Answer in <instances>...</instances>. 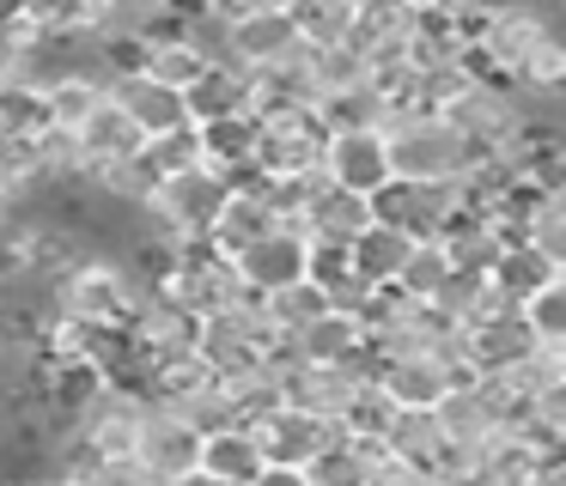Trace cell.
I'll list each match as a JSON object with an SVG mask.
<instances>
[{
	"label": "cell",
	"mask_w": 566,
	"mask_h": 486,
	"mask_svg": "<svg viewBox=\"0 0 566 486\" xmlns=\"http://www.w3.org/2000/svg\"><path fill=\"white\" fill-rule=\"evenodd\" d=\"M469 377V364H457V359H444V352H432V347H420V352H402V359H390L384 364V377L378 383L390 389L402 408H439L444 395H451L457 383Z\"/></svg>",
	"instance_id": "cell-14"
},
{
	"label": "cell",
	"mask_w": 566,
	"mask_h": 486,
	"mask_svg": "<svg viewBox=\"0 0 566 486\" xmlns=\"http://www.w3.org/2000/svg\"><path fill=\"white\" fill-rule=\"evenodd\" d=\"M384 444H390V456H402V462H427V468H432V462H439V450L451 444V437H444L439 408H402Z\"/></svg>",
	"instance_id": "cell-31"
},
{
	"label": "cell",
	"mask_w": 566,
	"mask_h": 486,
	"mask_svg": "<svg viewBox=\"0 0 566 486\" xmlns=\"http://www.w3.org/2000/svg\"><path fill=\"white\" fill-rule=\"evenodd\" d=\"M31 486H80V474H67V468H55V462H43V468L31 474Z\"/></svg>",
	"instance_id": "cell-45"
},
{
	"label": "cell",
	"mask_w": 566,
	"mask_h": 486,
	"mask_svg": "<svg viewBox=\"0 0 566 486\" xmlns=\"http://www.w3.org/2000/svg\"><path fill=\"white\" fill-rule=\"evenodd\" d=\"M439 420H444V437H457V444H488V437L500 432V413H493L488 395L475 389V371L439 401Z\"/></svg>",
	"instance_id": "cell-28"
},
{
	"label": "cell",
	"mask_w": 566,
	"mask_h": 486,
	"mask_svg": "<svg viewBox=\"0 0 566 486\" xmlns=\"http://www.w3.org/2000/svg\"><path fill=\"white\" fill-rule=\"evenodd\" d=\"M475 12H500V7H517V0H469Z\"/></svg>",
	"instance_id": "cell-49"
},
{
	"label": "cell",
	"mask_w": 566,
	"mask_h": 486,
	"mask_svg": "<svg viewBox=\"0 0 566 486\" xmlns=\"http://www.w3.org/2000/svg\"><path fill=\"white\" fill-rule=\"evenodd\" d=\"M238 274H244L250 292H281V286L311 279V231H298V225L269 231L262 243H250L238 255Z\"/></svg>",
	"instance_id": "cell-13"
},
{
	"label": "cell",
	"mask_w": 566,
	"mask_h": 486,
	"mask_svg": "<svg viewBox=\"0 0 566 486\" xmlns=\"http://www.w3.org/2000/svg\"><path fill=\"white\" fill-rule=\"evenodd\" d=\"M165 486H232V480H220V474H208V468H189L184 480H165Z\"/></svg>",
	"instance_id": "cell-48"
},
{
	"label": "cell",
	"mask_w": 566,
	"mask_h": 486,
	"mask_svg": "<svg viewBox=\"0 0 566 486\" xmlns=\"http://www.w3.org/2000/svg\"><path fill=\"white\" fill-rule=\"evenodd\" d=\"M19 340H25V335H19V328H13V323H7V316H0V371H7V364H13V352H19Z\"/></svg>",
	"instance_id": "cell-46"
},
{
	"label": "cell",
	"mask_w": 566,
	"mask_h": 486,
	"mask_svg": "<svg viewBox=\"0 0 566 486\" xmlns=\"http://www.w3.org/2000/svg\"><path fill=\"white\" fill-rule=\"evenodd\" d=\"M415 243H420V237H408V231L371 219V225L354 237V267H359V279H366V286H396V279H402V267H408V255H415Z\"/></svg>",
	"instance_id": "cell-25"
},
{
	"label": "cell",
	"mask_w": 566,
	"mask_h": 486,
	"mask_svg": "<svg viewBox=\"0 0 566 486\" xmlns=\"http://www.w3.org/2000/svg\"><path fill=\"white\" fill-rule=\"evenodd\" d=\"M311 55H317V85H323V97H329V92H354V85H366V80H371V61L359 55L354 43L311 49Z\"/></svg>",
	"instance_id": "cell-39"
},
{
	"label": "cell",
	"mask_w": 566,
	"mask_h": 486,
	"mask_svg": "<svg viewBox=\"0 0 566 486\" xmlns=\"http://www.w3.org/2000/svg\"><path fill=\"white\" fill-rule=\"evenodd\" d=\"M0 486H31V474H7V468H0Z\"/></svg>",
	"instance_id": "cell-50"
},
{
	"label": "cell",
	"mask_w": 566,
	"mask_h": 486,
	"mask_svg": "<svg viewBox=\"0 0 566 486\" xmlns=\"http://www.w3.org/2000/svg\"><path fill=\"white\" fill-rule=\"evenodd\" d=\"M38 24L25 19L19 7H0V80H13V73H25L31 49H38Z\"/></svg>",
	"instance_id": "cell-41"
},
{
	"label": "cell",
	"mask_w": 566,
	"mask_h": 486,
	"mask_svg": "<svg viewBox=\"0 0 566 486\" xmlns=\"http://www.w3.org/2000/svg\"><path fill=\"white\" fill-rule=\"evenodd\" d=\"M554 274H560V267H554V262H548V255H542L530 237L505 243L500 262H493V286H500L505 298H517V304H530V298H536V292L548 286Z\"/></svg>",
	"instance_id": "cell-29"
},
{
	"label": "cell",
	"mask_w": 566,
	"mask_h": 486,
	"mask_svg": "<svg viewBox=\"0 0 566 486\" xmlns=\"http://www.w3.org/2000/svg\"><path fill=\"white\" fill-rule=\"evenodd\" d=\"M323 177L342 182L354 194H378L396 177L390 165V128H342L329 134V158H323Z\"/></svg>",
	"instance_id": "cell-10"
},
{
	"label": "cell",
	"mask_w": 566,
	"mask_h": 486,
	"mask_svg": "<svg viewBox=\"0 0 566 486\" xmlns=\"http://www.w3.org/2000/svg\"><path fill=\"white\" fill-rule=\"evenodd\" d=\"M517 92L536 97V104H554V97H566V36L548 31L536 49L524 55V67H517Z\"/></svg>",
	"instance_id": "cell-33"
},
{
	"label": "cell",
	"mask_w": 566,
	"mask_h": 486,
	"mask_svg": "<svg viewBox=\"0 0 566 486\" xmlns=\"http://www.w3.org/2000/svg\"><path fill=\"white\" fill-rule=\"evenodd\" d=\"M371 486H439V474H432L427 462H402V456H390L378 474H371Z\"/></svg>",
	"instance_id": "cell-43"
},
{
	"label": "cell",
	"mask_w": 566,
	"mask_h": 486,
	"mask_svg": "<svg viewBox=\"0 0 566 486\" xmlns=\"http://www.w3.org/2000/svg\"><path fill=\"white\" fill-rule=\"evenodd\" d=\"M140 67L153 73V80H165V85H177V92H196L201 80H208V67H213V55H208V43H201L196 31H171V36H153L147 43V61Z\"/></svg>",
	"instance_id": "cell-22"
},
{
	"label": "cell",
	"mask_w": 566,
	"mask_h": 486,
	"mask_svg": "<svg viewBox=\"0 0 566 486\" xmlns=\"http://www.w3.org/2000/svg\"><path fill=\"white\" fill-rule=\"evenodd\" d=\"M80 146H86L92 170H98V165H123V158L147 152V128H140L116 97H104V104L86 116V128H80Z\"/></svg>",
	"instance_id": "cell-21"
},
{
	"label": "cell",
	"mask_w": 566,
	"mask_h": 486,
	"mask_svg": "<svg viewBox=\"0 0 566 486\" xmlns=\"http://www.w3.org/2000/svg\"><path fill=\"white\" fill-rule=\"evenodd\" d=\"M256 486H317V480H311V468H286V462H269Z\"/></svg>",
	"instance_id": "cell-44"
},
{
	"label": "cell",
	"mask_w": 566,
	"mask_h": 486,
	"mask_svg": "<svg viewBox=\"0 0 566 486\" xmlns=\"http://www.w3.org/2000/svg\"><path fill=\"white\" fill-rule=\"evenodd\" d=\"M262 310H269V323L281 328V335H305L317 316L335 310V298L317 286V279H298V286H281V292H262Z\"/></svg>",
	"instance_id": "cell-32"
},
{
	"label": "cell",
	"mask_w": 566,
	"mask_h": 486,
	"mask_svg": "<svg viewBox=\"0 0 566 486\" xmlns=\"http://www.w3.org/2000/svg\"><path fill=\"white\" fill-rule=\"evenodd\" d=\"M201 128V152H208L213 170H226L232 182L256 177V140H262V116L244 109V116H220V122H196Z\"/></svg>",
	"instance_id": "cell-19"
},
{
	"label": "cell",
	"mask_w": 566,
	"mask_h": 486,
	"mask_svg": "<svg viewBox=\"0 0 566 486\" xmlns=\"http://www.w3.org/2000/svg\"><path fill=\"white\" fill-rule=\"evenodd\" d=\"M201 450H208V432H196L177 408L153 401L147 425H140V444H135V456L147 462L153 480H184L189 468H201Z\"/></svg>",
	"instance_id": "cell-9"
},
{
	"label": "cell",
	"mask_w": 566,
	"mask_h": 486,
	"mask_svg": "<svg viewBox=\"0 0 566 486\" xmlns=\"http://www.w3.org/2000/svg\"><path fill=\"white\" fill-rule=\"evenodd\" d=\"M13 7L38 24V36H92L111 0H13Z\"/></svg>",
	"instance_id": "cell-30"
},
{
	"label": "cell",
	"mask_w": 566,
	"mask_h": 486,
	"mask_svg": "<svg viewBox=\"0 0 566 486\" xmlns=\"http://www.w3.org/2000/svg\"><path fill=\"white\" fill-rule=\"evenodd\" d=\"M371 219H378L371 194H354V189H342V182H329V177H323V189L311 194V207H305V231L323 237V243H354Z\"/></svg>",
	"instance_id": "cell-20"
},
{
	"label": "cell",
	"mask_w": 566,
	"mask_h": 486,
	"mask_svg": "<svg viewBox=\"0 0 566 486\" xmlns=\"http://www.w3.org/2000/svg\"><path fill=\"white\" fill-rule=\"evenodd\" d=\"M298 43H305V31H298L293 7H256V12L226 24V61H238V67H250V73L281 61V55H293Z\"/></svg>",
	"instance_id": "cell-12"
},
{
	"label": "cell",
	"mask_w": 566,
	"mask_h": 486,
	"mask_svg": "<svg viewBox=\"0 0 566 486\" xmlns=\"http://www.w3.org/2000/svg\"><path fill=\"white\" fill-rule=\"evenodd\" d=\"M451 279H457V255H451V243H444V237H420L396 286L415 292V298H444V292H451Z\"/></svg>",
	"instance_id": "cell-35"
},
{
	"label": "cell",
	"mask_w": 566,
	"mask_h": 486,
	"mask_svg": "<svg viewBox=\"0 0 566 486\" xmlns=\"http://www.w3.org/2000/svg\"><path fill=\"white\" fill-rule=\"evenodd\" d=\"M147 165L159 170V182H165V177H177V170H196V165H208V152H201V128L189 122V128L153 134V140H147Z\"/></svg>",
	"instance_id": "cell-38"
},
{
	"label": "cell",
	"mask_w": 566,
	"mask_h": 486,
	"mask_svg": "<svg viewBox=\"0 0 566 486\" xmlns=\"http://www.w3.org/2000/svg\"><path fill=\"white\" fill-rule=\"evenodd\" d=\"M293 19L305 31L311 49H335L354 36V19H359V0H293Z\"/></svg>",
	"instance_id": "cell-36"
},
{
	"label": "cell",
	"mask_w": 566,
	"mask_h": 486,
	"mask_svg": "<svg viewBox=\"0 0 566 486\" xmlns=\"http://www.w3.org/2000/svg\"><path fill=\"white\" fill-rule=\"evenodd\" d=\"M269 231H281V207H274V194L262 177H244L232 189V201H226L220 225H213V243H220L226 255H244L250 243H262Z\"/></svg>",
	"instance_id": "cell-18"
},
{
	"label": "cell",
	"mask_w": 566,
	"mask_h": 486,
	"mask_svg": "<svg viewBox=\"0 0 566 486\" xmlns=\"http://www.w3.org/2000/svg\"><path fill=\"white\" fill-rule=\"evenodd\" d=\"M390 165L396 177L415 182H463L481 158L444 109H408V116L390 122Z\"/></svg>",
	"instance_id": "cell-2"
},
{
	"label": "cell",
	"mask_w": 566,
	"mask_h": 486,
	"mask_svg": "<svg viewBox=\"0 0 566 486\" xmlns=\"http://www.w3.org/2000/svg\"><path fill=\"white\" fill-rule=\"evenodd\" d=\"M317 116L329 122V134H342V128H390V104H384L378 80L354 85V92H329L317 104Z\"/></svg>",
	"instance_id": "cell-34"
},
{
	"label": "cell",
	"mask_w": 566,
	"mask_h": 486,
	"mask_svg": "<svg viewBox=\"0 0 566 486\" xmlns=\"http://www.w3.org/2000/svg\"><path fill=\"white\" fill-rule=\"evenodd\" d=\"M420 31V12H408L402 0H359V19H354V36L347 43L384 67V61H408V43Z\"/></svg>",
	"instance_id": "cell-17"
},
{
	"label": "cell",
	"mask_w": 566,
	"mask_h": 486,
	"mask_svg": "<svg viewBox=\"0 0 566 486\" xmlns=\"http://www.w3.org/2000/svg\"><path fill=\"white\" fill-rule=\"evenodd\" d=\"M329 158V122L317 109H269L256 140V177L286 182V177H317Z\"/></svg>",
	"instance_id": "cell-4"
},
{
	"label": "cell",
	"mask_w": 566,
	"mask_h": 486,
	"mask_svg": "<svg viewBox=\"0 0 566 486\" xmlns=\"http://www.w3.org/2000/svg\"><path fill=\"white\" fill-rule=\"evenodd\" d=\"M232 189L238 182L226 177V170H213V165L177 170V177H165L159 189H153V201L140 207V225H147V237H159V243L213 237V225H220Z\"/></svg>",
	"instance_id": "cell-1"
},
{
	"label": "cell",
	"mask_w": 566,
	"mask_h": 486,
	"mask_svg": "<svg viewBox=\"0 0 566 486\" xmlns=\"http://www.w3.org/2000/svg\"><path fill=\"white\" fill-rule=\"evenodd\" d=\"M335 432H342V420L305 413V408H293V401H281L274 413L256 420V437H262V450H269V462H286V468H311V462L335 444Z\"/></svg>",
	"instance_id": "cell-11"
},
{
	"label": "cell",
	"mask_w": 566,
	"mask_h": 486,
	"mask_svg": "<svg viewBox=\"0 0 566 486\" xmlns=\"http://www.w3.org/2000/svg\"><path fill=\"white\" fill-rule=\"evenodd\" d=\"M111 97V80L98 73V61H80V67H67V73H55L50 80V122L55 128H86V116Z\"/></svg>",
	"instance_id": "cell-26"
},
{
	"label": "cell",
	"mask_w": 566,
	"mask_h": 486,
	"mask_svg": "<svg viewBox=\"0 0 566 486\" xmlns=\"http://www.w3.org/2000/svg\"><path fill=\"white\" fill-rule=\"evenodd\" d=\"M548 12L530 7V0H517V7H500L481 19V36L475 49H469V61H475L481 80H517V67H524V55L548 36Z\"/></svg>",
	"instance_id": "cell-7"
},
{
	"label": "cell",
	"mask_w": 566,
	"mask_h": 486,
	"mask_svg": "<svg viewBox=\"0 0 566 486\" xmlns=\"http://www.w3.org/2000/svg\"><path fill=\"white\" fill-rule=\"evenodd\" d=\"M147 408H153V395L123 389V383H104L98 395L67 420V432H74L92 456H135L140 425H147Z\"/></svg>",
	"instance_id": "cell-6"
},
{
	"label": "cell",
	"mask_w": 566,
	"mask_h": 486,
	"mask_svg": "<svg viewBox=\"0 0 566 486\" xmlns=\"http://www.w3.org/2000/svg\"><path fill=\"white\" fill-rule=\"evenodd\" d=\"M50 304L67 323H128L140 304V279L116 255H80L67 274L50 279Z\"/></svg>",
	"instance_id": "cell-3"
},
{
	"label": "cell",
	"mask_w": 566,
	"mask_h": 486,
	"mask_svg": "<svg viewBox=\"0 0 566 486\" xmlns=\"http://www.w3.org/2000/svg\"><path fill=\"white\" fill-rule=\"evenodd\" d=\"M500 486H536V480H500Z\"/></svg>",
	"instance_id": "cell-51"
},
{
	"label": "cell",
	"mask_w": 566,
	"mask_h": 486,
	"mask_svg": "<svg viewBox=\"0 0 566 486\" xmlns=\"http://www.w3.org/2000/svg\"><path fill=\"white\" fill-rule=\"evenodd\" d=\"M524 316H530L542 347H566V274H554L548 286L524 304Z\"/></svg>",
	"instance_id": "cell-40"
},
{
	"label": "cell",
	"mask_w": 566,
	"mask_h": 486,
	"mask_svg": "<svg viewBox=\"0 0 566 486\" xmlns=\"http://www.w3.org/2000/svg\"><path fill=\"white\" fill-rule=\"evenodd\" d=\"M444 116H451L457 134L475 146V158H493V152H505V146L524 134L530 97L517 92V80H475L451 109H444Z\"/></svg>",
	"instance_id": "cell-5"
},
{
	"label": "cell",
	"mask_w": 566,
	"mask_h": 486,
	"mask_svg": "<svg viewBox=\"0 0 566 486\" xmlns=\"http://www.w3.org/2000/svg\"><path fill=\"white\" fill-rule=\"evenodd\" d=\"M244 109H256V80H250V67H238V61H213L208 80L189 92V116L196 122L244 116Z\"/></svg>",
	"instance_id": "cell-24"
},
{
	"label": "cell",
	"mask_w": 566,
	"mask_h": 486,
	"mask_svg": "<svg viewBox=\"0 0 566 486\" xmlns=\"http://www.w3.org/2000/svg\"><path fill=\"white\" fill-rule=\"evenodd\" d=\"M530 243H536L542 255H548L554 267L566 274V182H548V189L536 194V207H530Z\"/></svg>",
	"instance_id": "cell-37"
},
{
	"label": "cell",
	"mask_w": 566,
	"mask_h": 486,
	"mask_svg": "<svg viewBox=\"0 0 566 486\" xmlns=\"http://www.w3.org/2000/svg\"><path fill=\"white\" fill-rule=\"evenodd\" d=\"M111 97L140 122V128H147V140H153V134H171V128H189V122H196V116H189V92L153 80L147 67L116 73V80H111Z\"/></svg>",
	"instance_id": "cell-15"
},
{
	"label": "cell",
	"mask_w": 566,
	"mask_h": 486,
	"mask_svg": "<svg viewBox=\"0 0 566 486\" xmlns=\"http://www.w3.org/2000/svg\"><path fill=\"white\" fill-rule=\"evenodd\" d=\"M439 486H444V480H439Z\"/></svg>",
	"instance_id": "cell-52"
},
{
	"label": "cell",
	"mask_w": 566,
	"mask_h": 486,
	"mask_svg": "<svg viewBox=\"0 0 566 486\" xmlns=\"http://www.w3.org/2000/svg\"><path fill=\"white\" fill-rule=\"evenodd\" d=\"M43 128H50V85L31 73L0 80V140H38Z\"/></svg>",
	"instance_id": "cell-27"
},
{
	"label": "cell",
	"mask_w": 566,
	"mask_h": 486,
	"mask_svg": "<svg viewBox=\"0 0 566 486\" xmlns=\"http://www.w3.org/2000/svg\"><path fill=\"white\" fill-rule=\"evenodd\" d=\"M384 225L408 231V237H444V225L463 207V182H415V177H390L371 194Z\"/></svg>",
	"instance_id": "cell-8"
},
{
	"label": "cell",
	"mask_w": 566,
	"mask_h": 486,
	"mask_svg": "<svg viewBox=\"0 0 566 486\" xmlns=\"http://www.w3.org/2000/svg\"><path fill=\"white\" fill-rule=\"evenodd\" d=\"M530 347H542V340H536V328H530L524 310H500V316H481V323L463 328L469 371H512Z\"/></svg>",
	"instance_id": "cell-16"
},
{
	"label": "cell",
	"mask_w": 566,
	"mask_h": 486,
	"mask_svg": "<svg viewBox=\"0 0 566 486\" xmlns=\"http://www.w3.org/2000/svg\"><path fill=\"white\" fill-rule=\"evenodd\" d=\"M201 468L232 480V486H256L262 468H269V450H262L256 425H226V432H213L208 450H201Z\"/></svg>",
	"instance_id": "cell-23"
},
{
	"label": "cell",
	"mask_w": 566,
	"mask_h": 486,
	"mask_svg": "<svg viewBox=\"0 0 566 486\" xmlns=\"http://www.w3.org/2000/svg\"><path fill=\"white\" fill-rule=\"evenodd\" d=\"M408 12H463L469 0H402Z\"/></svg>",
	"instance_id": "cell-47"
},
{
	"label": "cell",
	"mask_w": 566,
	"mask_h": 486,
	"mask_svg": "<svg viewBox=\"0 0 566 486\" xmlns=\"http://www.w3.org/2000/svg\"><path fill=\"white\" fill-rule=\"evenodd\" d=\"M80 486H165V480H153L140 456H98L92 468H80Z\"/></svg>",
	"instance_id": "cell-42"
}]
</instances>
